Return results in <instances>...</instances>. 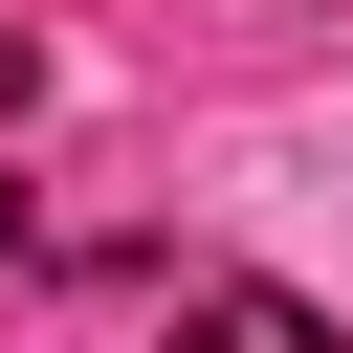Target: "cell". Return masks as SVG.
Segmentation results:
<instances>
[{
    "instance_id": "1",
    "label": "cell",
    "mask_w": 353,
    "mask_h": 353,
    "mask_svg": "<svg viewBox=\"0 0 353 353\" xmlns=\"http://www.w3.org/2000/svg\"><path fill=\"white\" fill-rule=\"evenodd\" d=\"M154 353H353V331H331L309 287H199V309H176Z\"/></svg>"
},
{
    "instance_id": "2",
    "label": "cell",
    "mask_w": 353,
    "mask_h": 353,
    "mask_svg": "<svg viewBox=\"0 0 353 353\" xmlns=\"http://www.w3.org/2000/svg\"><path fill=\"white\" fill-rule=\"evenodd\" d=\"M22 88H44V66H22V44H0V110H22Z\"/></svg>"
},
{
    "instance_id": "3",
    "label": "cell",
    "mask_w": 353,
    "mask_h": 353,
    "mask_svg": "<svg viewBox=\"0 0 353 353\" xmlns=\"http://www.w3.org/2000/svg\"><path fill=\"white\" fill-rule=\"evenodd\" d=\"M0 243H22V176H0Z\"/></svg>"
}]
</instances>
